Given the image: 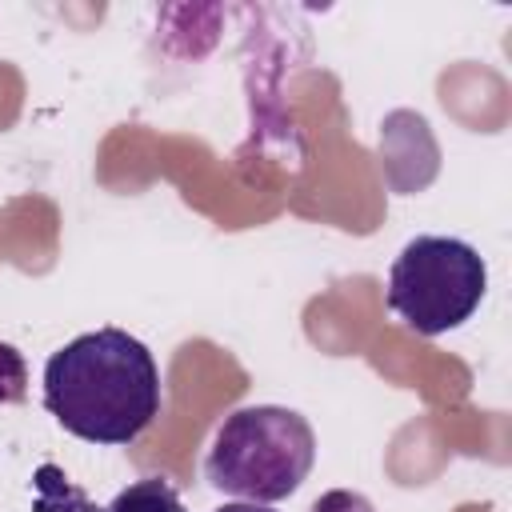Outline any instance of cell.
Instances as JSON below:
<instances>
[{"instance_id": "1", "label": "cell", "mask_w": 512, "mask_h": 512, "mask_svg": "<svg viewBox=\"0 0 512 512\" xmlns=\"http://www.w3.org/2000/svg\"><path fill=\"white\" fill-rule=\"evenodd\" d=\"M44 408L88 444H132L160 416V368L124 328L84 332L48 356Z\"/></svg>"}, {"instance_id": "2", "label": "cell", "mask_w": 512, "mask_h": 512, "mask_svg": "<svg viewBox=\"0 0 512 512\" xmlns=\"http://www.w3.org/2000/svg\"><path fill=\"white\" fill-rule=\"evenodd\" d=\"M316 460L312 424L280 404H248L224 416L204 456V476L216 492L244 504H276L292 496Z\"/></svg>"}, {"instance_id": "3", "label": "cell", "mask_w": 512, "mask_h": 512, "mask_svg": "<svg viewBox=\"0 0 512 512\" xmlns=\"http://www.w3.org/2000/svg\"><path fill=\"white\" fill-rule=\"evenodd\" d=\"M484 256L456 236H416L388 268V308L420 336L460 328L484 300Z\"/></svg>"}, {"instance_id": "4", "label": "cell", "mask_w": 512, "mask_h": 512, "mask_svg": "<svg viewBox=\"0 0 512 512\" xmlns=\"http://www.w3.org/2000/svg\"><path fill=\"white\" fill-rule=\"evenodd\" d=\"M32 512H108L56 464H40L32 480Z\"/></svg>"}, {"instance_id": "5", "label": "cell", "mask_w": 512, "mask_h": 512, "mask_svg": "<svg viewBox=\"0 0 512 512\" xmlns=\"http://www.w3.org/2000/svg\"><path fill=\"white\" fill-rule=\"evenodd\" d=\"M108 512H184V500H180V492L168 480L144 476V480L128 484L124 492H116Z\"/></svg>"}, {"instance_id": "6", "label": "cell", "mask_w": 512, "mask_h": 512, "mask_svg": "<svg viewBox=\"0 0 512 512\" xmlns=\"http://www.w3.org/2000/svg\"><path fill=\"white\" fill-rule=\"evenodd\" d=\"M28 396V364L24 352L0 340V404H20Z\"/></svg>"}, {"instance_id": "7", "label": "cell", "mask_w": 512, "mask_h": 512, "mask_svg": "<svg viewBox=\"0 0 512 512\" xmlns=\"http://www.w3.org/2000/svg\"><path fill=\"white\" fill-rule=\"evenodd\" d=\"M308 512H376V508H372V500H368L364 492H352V488H332V492L316 496Z\"/></svg>"}, {"instance_id": "8", "label": "cell", "mask_w": 512, "mask_h": 512, "mask_svg": "<svg viewBox=\"0 0 512 512\" xmlns=\"http://www.w3.org/2000/svg\"><path fill=\"white\" fill-rule=\"evenodd\" d=\"M216 512H272V508L268 504H244V500H236V504H224Z\"/></svg>"}]
</instances>
